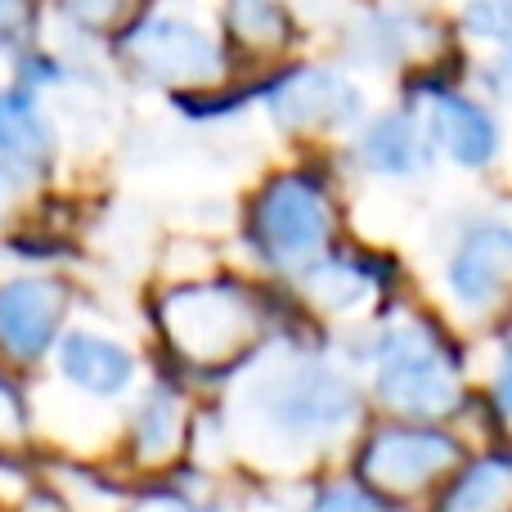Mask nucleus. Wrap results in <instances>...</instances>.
I'll use <instances>...</instances> for the list:
<instances>
[{
    "label": "nucleus",
    "mask_w": 512,
    "mask_h": 512,
    "mask_svg": "<svg viewBox=\"0 0 512 512\" xmlns=\"http://www.w3.org/2000/svg\"><path fill=\"white\" fill-rule=\"evenodd\" d=\"M463 23H468L472 36L504 41V36H512V0H472L463 9Z\"/></svg>",
    "instance_id": "nucleus-19"
},
{
    "label": "nucleus",
    "mask_w": 512,
    "mask_h": 512,
    "mask_svg": "<svg viewBox=\"0 0 512 512\" xmlns=\"http://www.w3.org/2000/svg\"><path fill=\"white\" fill-rule=\"evenodd\" d=\"M328 230H333L328 198L306 176L270 180L252 203V243L274 265H301L306 256H315Z\"/></svg>",
    "instance_id": "nucleus-4"
},
{
    "label": "nucleus",
    "mask_w": 512,
    "mask_h": 512,
    "mask_svg": "<svg viewBox=\"0 0 512 512\" xmlns=\"http://www.w3.org/2000/svg\"><path fill=\"white\" fill-rule=\"evenodd\" d=\"M252 418L270 436H288V441H319V436L337 432L346 418L355 414V396L342 378L315 364H297L288 373H274L248 396Z\"/></svg>",
    "instance_id": "nucleus-2"
},
{
    "label": "nucleus",
    "mask_w": 512,
    "mask_h": 512,
    "mask_svg": "<svg viewBox=\"0 0 512 512\" xmlns=\"http://www.w3.org/2000/svg\"><path fill=\"white\" fill-rule=\"evenodd\" d=\"M504 72H508V81H512V54H508V59H504Z\"/></svg>",
    "instance_id": "nucleus-25"
},
{
    "label": "nucleus",
    "mask_w": 512,
    "mask_h": 512,
    "mask_svg": "<svg viewBox=\"0 0 512 512\" xmlns=\"http://www.w3.org/2000/svg\"><path fill=\"white\" fill-rule=\"evenodd\" d=\"M27 436H32V423H27L23 391L0 373V450H18Z\"/></svg>",
    "instance_id": "nucleus-18"
},
{
    "label": "nucleus",
    "mask_w": 512,
    "mask_h": 512,
    "mask_svg": "<svg viewBox=\"0 0 512 512\" xmlns=\"http://www.w3.org/2000/svg\"><path fill=\"white\" fill-rule=\"evenodd\" d=\"M68 315V288L45 274L0 283V355L14 364H32L59 342Z\"/></svg>",
    "instance_id": "nucleus-6"
},
{
    "label": "nucleus",
    "mask_w": 512,
    "mask_h": 512,
    "mask_svg": "<svg viewBox=\"0 0 512 512\" xmlns=\"http://www.w3.org/2000/svg\"><path fill=\"white\" fill-rule=\"evenodd\" d=\"M499 400L512 409V351L504 355V364H499Z\"/></svg>",
    "instance_id": "nucleus-22"
},
{
    "label": "nucleus",
    "mask_w": 512,
    "mask_h": 512,
    "mask_svg": "<svg viewBox=\"0 0 512 512\" xmlns=\"http://www.w3.org/2000/svg\"><path fill=\"white\" fill-rule=\"evenodd\" d=\"M54 351H59V373L86 396H117L135 378V355L108 337L68 333L54 342Z\"/></svg>",
    "instance_id": "nucleus-9"
},
{
    "label": "nucleus",
    "mask_w": 512,
    "mask_h": 512,
    "mask_svg": "<svg viewBox=\"0 0 512 512\" xmlns=\"http://www.w3.org/2000/svg\"><path fill=\"white\" fill-rule=\"evenodd\" d=\"M508 265H512V234L486 230L459 252V261H454V270H450V283L459 297L490 301L499 292V283H504Z\"/></svg>",
    "instance_id": "nucleus-13"
},
{
    "label": "nucleus",
    "mask_w": 512,
    "mask_h": 512,
    "mask_svg": "<svg viewBox=\"0 0 512 512\" xmlns=\"http://www.w3.org/2000/svg\"><path fill=\"white\" fill-rule=\"evenodd\" d=\"M135 459L140 463H171L180 454V432H185V405L176 391L158 387L135 405Z\"/></svg>",
    "instance_id": "nucleus-12"
},
{
    "label": "nucleus",
    "mask_w": 512,
    "mask_h": 512,
    "mask_svg": "<svg viewBox=\"0 0 512 512\" xmlns=\"http://www.w3.org/2000/svg\"><path fill=\"white\" fill-rule=\"evenodd\" d=\"M9 189V171H5V162H0V194Z\"/></svg>",
    "instance_id": "nucleus-24"
},
{
    "label": "nucleus",
    "mask_w": 512,
    "mask_h": 512,
    "mask_svg": "<svg viewBox=\"0 0 512 512\" xmlns=\"http://www.w3.org/2000/svg\"><path fill=\"white\" fill-rule=\"evenodd\" d=\"M126 5H131V0H68L72 18H77V23H86V27L117 23V18L126 14Z\"/></svg>",
    "instance_id": "nucleus-21"
},
{
    "label": "nucleus",
    "mask_w": 512,
    "mask_h": 512,
    "mask_svg": "<svg viewBox=\"0 0 512 512\" xmlns=\"http://www.w3.org/2000/svg\"><path fill=\"white\" fill-rule=\"evenodd\" d=\"M360 274H351L346 265H310V292H315L324 306H351L360 297Z\"/></svg>",
    "instance_id": "nucleus-17"
},
{
    "label": "nucleus",
    "mask_w": 512,
    "mask_h": 512,
    "mask_svg": "<svg viewBox=\"0 0 512 512\" xmlns=\"http://www.w3.org/2000/svg\"><path fill=\"white\" fill-rule=\"evenodd\" d=\"M454 463V445L436 432H378L360 459V472L373 490H418Z\"/></svg>",
    "instance_id": "nucleus-8"
},
{
    "label": "nucleus",
    "mask_w": 512,
    "mask_h": 512,
    "mask_svg": "<svg viewBox=\"0 0 512 512\" xmlns=\"http://www.w3.org/2000/svg\"><path fill=\"white\" fill-rule=\"evenodd\" d=\"M158 328L171 355L189 369H225L256 342L261 315L256 301L234 283H180L162 292Z\"/></svg>",
    "instance_id": "nucleus-1"
},
{
    "label": "nucleus",
    "mask_w": 512,
    "mask_h": 512,
    "mask_svg": "<svg viewBox=\"0 0 512 512\" xmlns=\"http://www.w3.org/2000/svg\"><path fill=\"white\" fill-rule=\"evenodd\" d=\"M131 68L162 86H207L221 77V45L203 23L185 14H144L122 36Z\"/></svg>",
    "instance_id": "nucleus-3"
},
{
    "label": "nucleus",
    "mask_w": 512,
    "mask_h": 512,
    "mask_svg": "<svg viewBox=\"0 0 512 512\" xmlns=\"http://www.w3.org/2000/svg\"><path fill=\"white\" fill-rule=\"evenodd\" d=\"M436 140L445 144L454 162L463 167H481L495 153V122L486 108H477L463 95H441L436 99Z\"/></svg>",
    "instance_id": "nucleus-11"
},
{
    "label": "nucleus",
    "mask_w": 512,
    "mask_h": 512,
    "mask_svg": "<svg viewBox=\"0 0 512 512\" xmlns=\"http://www.w3.org/2000/svg\"><path fill=\"white\" fill-rule=\"evenodd\" d=\"M364 158L373 171H391V176H405L418 167V135L409 117H382L378 126H369L364 135Z\"/></svg>",
    "instance_id": "nucleus-14"
},
{
    "label": "nucleus",
    "mask_w": 512,
    "mask_h": 512,
    "mask_svg": "<svg viewBox=\"0 0 512 512\" xmlns=\"http://www.w3.org/2000/svg\"><path fill=\"white\" fill-rule=\"evenodd\" d=\"M508 495H512V463L490 459V463H481V468H472L468 477L450 490L441 512H499L508 504Z\"/></svg>",
    "instance_id": "nucleus-15"
},
{
    "label": "nucleus",
    "mask_w": 512,
    "mask_h": 512,
    "mask_svg": "<svg viewBox=\"0 0 512 512\" xmlns=\"http://www.w3.org/2000/svg\"><path fill=\"white\" fill-rule=\"evenodd\" d=\"M230 27L248 45H279L288 36V14L279 0H230Z\"/></svg>",
    "instance_id": "nucleus-16"
},
{
    "label": "nucleus",
    "mask_w": 512,
    "mask_h": 512,
    "mask_svg": "<svg viewBox=\"0 0 512 512\" xmlns=\"http://www.w3.org/2000/svg\"><path fill=\"white\" fill-rule=\"evenodd\" d=\"M378 391L387 405L405 409L418 418H436L445 409H454L459 387H454V369L441 355V346L418 328L396 333L382 346V364H378Z\"/></svg>",
    "instance_id": "nucleus-5"
},
{
    "label": "nucleus",
    "mask_w": 512,
    "mask_h": 512,
    "mask_svg": "<svg viewBox=\"0 0 512 512\" xmlns=\"http://www.w3.org/2000/svg\"><path fill=\"white\" fill-rule=\"evenodd\" d=\"M14 14H18V0H0V32L14 23Z\"/></svg>",
    "instance_id": "nucleus-23"
},
{
    "label": "nucleus",
    "mask_w": 512,
    "mask_h": 512,
    "mask_svg": "<svg viewBox=\"0 0 512 512\" xmlns=\"http://www.w3.org/2000/svg\"><path fill=\"white\" fill-rule=\"evenodd\" d=\"M54 149V135L45 126L36 99L23 86L0 90V158L18 167H45Z\"/></svg>",
    "instance_id": "nucleus-10"
},
{
    "label": "nucleus",
    "mask_w": 512,
    "mask_h": 512,
    "mask_svg": "<svg viewBox=\"0 0 512 512\" xmlns=\"http://www.w3.org/2000/svg\"><path fill=\"white\" fill-rule=\"evenodd\" d=\"M265 104H270V117L283 131H333V126L360 117L355 86L324 68H301L279 77L265 95Z\"/></svg>",
    "instance_id": "nucleus-7"
},
{
    "label": "nucleus",
    "mask_w": 512,
    "mask_h": 512,
    "mask_svg": "<svg viewBox=\"0 0 512 512\" xmlns=\"http://www.w3.org/2000/svg\"><path fill=\"white\" fill-rule=\"evenodd\" d=\"M310 512H382V508L373 504V495H364V490L333 486V490H324V495L310 504Z\"/></svg>",
    "instance_id": "nucleus-20"
}]
</instances>
